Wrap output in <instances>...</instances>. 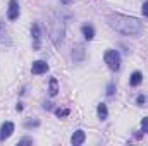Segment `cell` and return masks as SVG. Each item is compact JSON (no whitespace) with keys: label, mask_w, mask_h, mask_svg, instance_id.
Masks as SVG:
<instances>
[{"label":"cell","mask_w":148,"mask_h":146,"mask_svg":"<svg viewBox=\"0 0 148 146\" xmlns=\"http://www.w3.org/2000/svg\"><path fill=\"white\" fill-rule=\"evenodd\" d=\"M109 24L112 29L127 35V36H136L143 31V24L136 19V17H129V16H122V14H114L109 17Z\"/></svg>","instance_id":"1"},{"label":"cell","mask_w":148,"mask_h":146,"mask_svg":"<svg viewBox=\"0 0 148 146\" xmlns=\"http://www.w3.org/2000/svg\"><path fill=\"white\" fill-rule=\"evenodd\" d=\"M62 36H64V24L59 19L52 21V41L55 46H59L62 43Z\"/></svg>","instance_id":"2"},{"label":"cell","mask_w":148,"mask_h":146,"mask_svg":"<svg viewBox=\"0 0 148 146\" xmlns=\"http://www.w3.org/2000/svg\"><path fill=\"white\" fill-rule=\"evenodd\" d=\"M103 59H105V64L110 67L112 71H119L121 69V55L115 50H107Z\"/></svg>","instance_id":"3"},{"label":"cell","mask_w":148,"mask_h":146,"mask_svg":"<svg viewBox=\"0 0 148 146\" xmlns=\"http://www.w3.org/2000/svg\"><path fill=\"white\" fill-rule=\"evenodd\" d=\"M7 17L10 21H16L19 17V3L16 0H10L9 2V10H7Z\"/></svg>","instance_id":"4"},{"label":"cell","mask_w":148,"mask_h":146,"mask_svg":"<svg viewBox=\"0 0 148 146\" xmlns=\"http://www.w3.org/2000/svg\"><path fill=\"white\" fill-rule=\"evenodd\" d=\"M12 132H14V124H12V122H5V124L2 126V129H0V139L5 141L7 138H10Z\"/></svg>","instance_id":"5"},{"label":"cell","mask_w":148,"mask_h":146,"mask_svg":"<svg viewBox=\"0 0 148 146\" xmlns=\"http://www.w3.org/2000/svg\"><path fill=\"white\" fill-rule=\"evenodd\" d=\"M48 71V64L47 62H43V60H36V62H33V67H31V72L33 74H43Z\"/></svg>","instance_id":"6"},{"label":"cell","mask_w":148,"mask_h":146,"mask_svg":"<svg viewBox=\"0 0 148 146\" xmlns=\"http://www.w3.org/2000/svg\"><path fill=\"white\" fill-rule=\"evenodd\" d=\"M84 139H86V134H84V131H76L73 134V138H71V143L74 146H79L84 143Z\"/></svg>","instance_id":"7"},{"label":"cell","mask_w":148,"mask_h":146,"mask_svg":"<svg viewBox=\"0 0 148 146\" xmlns=\"http://www.w3.org/2000/svg\"><path fill=\"white\" fill-rule=\"evenodd\" d=\"M31 36H33V48L38 50L40 48V28H38V24H33V28H31Z\"/></svg>","instance_id":"8"},{"label":"cell","mask_w":148,"mask_h":146,"mask_svg":"<svg viewBox=\"0 0 148 146\" xmlns=\"http://www.w3.org/2000/svg\"><path fill=\"white\" fill-rule=\"evenodd\" d=\"M81 31H83V36L86 38L88 41H91V40L95 38V29H93L91 26H88V24H84V26L81 28Z\"/></svg>","instance_id":"9"},{"label":"cell","mask_w":148,"mask_h":146,"mask_svg":"<svg viewBox=\"0 0 148 146\" xmlns=\"http://www.w3.org/2000/svg\"><path fill=\"white\" fill-rule=\"evenodd\" d=\"M141 81H143V74L136 71V72H133V74H131L129 84H131V86H138V84H141Z\"/></svg>","instance_id":"10"},{"label":"cell","mask_w":148,"mask_h":146,"mask_svg":"<svg viewBox=\"0 0 148 146\" xmlns=\"http://www.w3.org/2000/svg\"><path fill=\"white\" fill-rule=\"evenodd\" d=\"M48 93H50V96H55V95L59 93V83H57V77H52V79H50Z\"/></svg>","instance_id":"11"},{"label":"cell","mask_w":148,"mask_h":146,"mask_svg":"<svg viewBox=\"0 0 148 146\" xmlns=\"http://www.w3.org/2000/svg\"><path fill=\"white\" fill-rule=\"evenodd\" d=\"M97 113H98V117H100L102 120H105V119H107V115H109L107 105H105V103H100V105H98V108H97Z\"/></svg>","instance_id":"12"},{"label":"cell","mask_w":148,"mask_h":146,"mask_svg":"<svg viewBox=\"0 0 148 146\" xmlns=\"http://www.w3.org/2000/svg\"><path fill=\"white\" fill-rule=\"evenodd\" d=\"M55 113H57V117H67V115H69V110L67 108H57L55 110Z\"/></svg>","instance_id":"13"},{"label":"cell","mask_w":148,"mask_h":146,"mask_svg":"<svg viewBox=\"0 0 148 146\" xmlns=\"http://www.w3.org/2000/svg\"><path fill=\"white\" fill-rule=\"evenodd\" d=\"M141 131L148 132V117H143V120H141Z\"/></svg>","instance_id":"14"},{"label":"cell","mask_w":148,"mask_h":146,"mask_svg":"<svg viewBox=\"0 0 148 146\" xmlns=\"http://www.w3.org/2000/svg\"><path fill=\"white\" fill-rule=\"evenodd\" d=\"M141 12H143V16L148 17V2H145V3L141 5Z\"/></svg>","instance_id":"15"},{"label":"cell","mask_w":148,"mask_h":146,"mask_svg":"<svg viewBox=\"0 0 148 146\" xmlns=\"http://www.w3.org/2000/svg\"><path fill=\"white\" fill-rule=\"evenodd\" d=\"M136 102H138V105H143V103H145V102H147V98H145V96H143V95H140V96H138V100H136Z\"/></svg>","instance_id":"16"},{"label":"cell","mask_w":148,"mask_h":146,"mask_svg":"<svg viewBox=\"0 0 148 146\" xmlns=\"http://www.w3.org/2000/svg\"><path fill=\"white\" fill-rule=\"evenodd\" d=\"M107 95H109V96L114 95V84H109V88H107Z\"/></svg>","instance_id":"17"},{"label":"cell","mask_w":148,"mask_h":146,"mask_svg":"<svg viewBox=\"0 0 148 146\" xmlns=\"http://www.w3.org/2000/svg\"><path fill=\"white\" fill-rule=\"evenodd\" d=\"M33 126L36 127V126H38V120H33V122H26V127H33Z\"/></svg>","instance_id":"18"},{"label":"cell","mask_w":148,"mask_h":146,"mask_svg":"<svg viewBox=\"0 0 148 146\" xmlns=\"http://www.w3.org/2000/svg\"><path fill=\"white\" fill-rule=\"evenodd\" d=\"M24 143H33V139H21L19 145H24Z\"/></svg>","instance_id":"19"}]
</instances>
